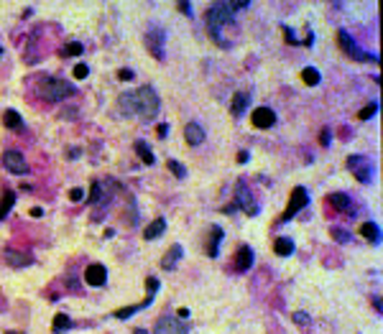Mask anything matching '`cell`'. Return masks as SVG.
Instances as JSON below:
<instances>
[{"label":"cell","mask_w":383,"mask_h":334,"mask_svg":"<svg viewBox=\"0 0 383 334\" xmlns=\"http://www.w3.org/2000/svg\"><path fill=\"white\" fill-rule=\"evenodd\" d=\"M120 107L123 110H128V112H138L141 117H156V112H159V97H156V92H153L151 87H141V90H136V92H131V95H123L120 97Z\"/></svg>","instance_id":"cell-1"},{"label":"cell","mask_w":383,"mask_h":334,"mask_svg":"<svg viewBox=\"0 0 383 334\" xmlns=\"http://www.w3.org/2000/svg\"><path fill=\"white\" fill-rule=\"evenodd\" d=\"M233 18H235V13H233V8H230V3L210 6V11H207V31H210V36L217 41V44H220V33L227 26H235Z\"/></svg>","instance_id":"cell-2"},{"label":"cell","mask_w":383,"mask_h":334,"mask_svg":"<svg viewBox=\"0 0 383 334\" xmlns=\"http://www.w3.org/2000/svg\"><path fill=\"white\" fill-rule=\"evenodd\" d=\"M41 95H44L49 102H59V100H67L69 95H74V87L69 85L67 79L49 77V79L41 82Z\"/></svg>","instance_id":"cell-3"},{"label":"cell","mask_w":383,"mask_h":334,"mask_svg":"<svg viewBox=\"0 0 383 334\" xmlns=\"http://www.w3.org/2000/svg\"><path fill=\"white\" fill-rule=\"evenodd\" d=\"M337 44H340V49H342L345 54L353 56V59H358V61H378L375 54H363V49L350 38L348 31H340V33H337Z\"/></svg>","instance_id":"cell-4"},{"label":"cell","mask_w":383,"mask_h":334,"mask_svg":"<svg viewBox=\"0 0 383 334\" xmlns=\"http://www.w3.org/2000/svg\"><path fill=\"white\" fill-rule=\"evenodd\" d=\"M348 169L355 174V179L360 184H370V179H373V161L368 156H350L348 158Z\"/></svg>","instance_id":"cell-5"},{"label":"cell","mask_w":383,"mask_h":334,"mask_svg":"<svg viewBox=\"0 0 383 334\" xmlns=\"http://www.w3.org/2000/svg\"><path fill=\"white\" fill-rule=\"evenodd\" d=\"M153 334H189V324L181 321L179 316H161L156 321V329H153Z\"/></svg>","instance_id":"cell-6"},{"label":"cell","mask_w":383,"mask_h":334,"mask_svg":"<svg viewBox=\"0 0 383 334\" xmlns=\"http://www.w3.org/2000/svg\"><path fill=\"white\" fill-rule=\"evenodd\" d=\"M309 204V194H306V189L304 186H294L291 189V199H289V207H286V212L281 215V222H286V220H291L299 210H304V207Z\"/></svg>","instance_id":"cell-7"},{"label":"cell","mask_w":383,"mask_h":334,"mask_svg":"<svg viewBox=\"0 0 383 334\" xmlns=\"http://www.w3.org/2000/svg\"><path fill=\"white\" fill-rule=\"evenodd\" d=\"M164 44H166V31L159 28V26L148 28V33H146V46H148V51L156 56L159 61L164 59Z\"/></svg>","instance_id":"cell-8"},{"label":"cell","mask_w":383,"mask_h":334,"mask_svg":"<svg viewBox=\"0 0 383 334\" xmlns=\"http://www.w3.org/2000/svg\"><path fill=\"white\" fill-rule=\"evenodd\" d=\"M3 163H6V169L11 174H26L28 171V166H26V158L21 151H6L3 153Z\"/></svg>","instance_id":"cell-9"},{"label":"cell","mask_w":383,"mask_h":334,"mask_svg":"<svg viewBox=\"0 0 383 334\" xmlns=\"http://www.w3.org/2000/svg\"><path fill=\"white\" fill-rule=\"evenodd\" d=\"M250 122L256 125V128H271V125L276 122V112L271 110V107H256L253 112H250Z\"/></svg>","instance_id":"cell-10"},{"label":"cell","mask_w":383,"mask_h":334,"mask_svg":"<svg viewBox=\"0 0 383 334\" xmlns=\"http://www.w3.org/2000/svg\"><path fill=\"white\" fill-rule=\"evenodd\" d=\"M85 281H87V286H105V281H107V268H105V265H100V263L87 265V271H85Z\"/></svg>","instance_id":"cell-11"},{"label":"cell","mask_w":383,"mask_h":334,"mask_svg":"<svg viewBox=\"0 0 383 334\" xmlns=\"http://www.w3.org/2000/svg\"><path fill=\"white\" fill-rule=\"evenodd\" d=\"M250 265H253V250L248 245H240L235 253V271L243 273V271H250Z\"/></svg>","instance_id":"cell-12"},{"label":"cell","mask_w":383,"mask_h":334,"mask_svg":"<svg viewBox=\"0 0 383 334\" xmlns=\"http://www.w3.org/2000/svg\"><path fill=\"white\" fill-rule=\"evenodd\" d=\"M184 138L189 146H202L205 143V130H202V125L200 122H189L186 128H184Z\"/></svg>","instance_id":"cell-13"},{"label":"cell","mask_w":383,"mask_h":334,"mask_svg":"<svg viewBox=\"0 0 383 334\" xmlns=\"http://www.w3.org/2000/svg\"><path fill=\"white\" fill-rule=\"evenodd\" d=\"M248 105H250V92H235L233 102H230V112H233L235 117H240L248 110Z\"/></svg>","instance_id":"cell-14"},{"label":"cell","mask_w":383,"mask_h":334,"mask_svg":"<svg viewBox=\"0 0 383 334\" xmlns=\"http://www.w3.org/2000/svg\"><path fill=\"white\" fill-rule=\"evenodd\" d=\"M238 204L243 207V210H245L250 217H256V215H258V204H256L253 199H248V194H245V181H240V184H238Z\"/></svg>","instance_id":"cell-15"},{"label":"cell","mask_w":383,"mask_h":334,"mask_svg":"<svg viewBox=\"0 0 383 334\" xmlns=\"http://www.w3.org/2000/svg\"><path fill=\"white\" fill-rule=\"evenodd\" d=\"M6 263L13 268H26V265H31V255L21 253V250H6Z\"/></svg>","instance_id":"cell-16"},{"label":"cell","mask_w":383,"mask_h":334,"mask_svg":"<svg viewBox=\"0 0 383 334\" xmlns=\"http://www.w3.org/2000/svg\"><path fill=\"white\" fill-rule=\"evenodd\" d=\"M164 230H166V220L159 217V220H153V222L143 230V237H146V240H156V237L164 235Z\"/></svg>","instance_id":"cell-17"},{"label":"cell","mask_w":383,"mask_h":334,"mask_svg":"<svg viewBox=\"0 0 383 334\" xmlns=\"http://www.w3.org/2000/svg\"><path fill=\"white\" fill-rule=\"evenodd\" d=\"M181 253H184V250H181V245H174L171 250H169V253H166V258L161 260V268H166V271H171L176 263H179V258H181Z\"/></svg>","instance_id":"cell-18"},{"label":"cell","mask_w":383,"mask_h":334,"mask_svg":"<svg viewBox=\"0 0 383 334\" xmlns=\"http://www.w3.org/2000/svg\"><path fill=\"white\" fill-rule=\"evenodd\" d=\"M330 202H332L335 210H340V212H348V210H350V196H348V194H342V191L330 194Z\"/></svg>","instance_id":"cell-19"},{"label":"cell","mask_w":383,"mask_h":334,"mask_svg":"<svg viewBox=\"0 0 383 334\" xmlns=\"http://www.w3.org/2000/svg\"><path fill=\"white\" fill-rule=\"evenodd\" d=\"M153 301V296H146V301H141V304H136V306H125V309H118L115 311V319H128L131 314H136V311H141L143 306H148Z\"/></svg>","instance_id":"cell-20"},{"label":"cell","mask_w":383,"mask_h":334,"mask_svg":"<svg viewBox=\"0 0 383 334\" xmlns=\"http://www.w3.org/2000/svg\"><path fill=\"white\" fill-rule=\"evenodd\" d=\"M274 250H276V255H291L294 253V242L289 240V237H276V242H274Z\"/></svg>","instance_id":"cell-21"},{"label":"cell","mask_w":383,"mask_h":334,"mask_svg":"<svg viewBox=\"0 0 383 334\" xmlns=\"http://www.w3.org/2000/svg\"><path fill=\"white\" fill-rule=\"evenodd\" d=\"M360 235H363L365 240H373V242L380 240V230H378L375 222H363V225H360Z\"/></svg>","instance_id":"cell-22"},{"label":"cell","mask_w":383,"mask_h":334,"mask_svg":"<svg viewBox=\"0 0 383 334\" xmlns=\"http://www.w3.org/2000/svg\"><path fill=\"white\" fill-rule=\"evenodd\" d=\"M3 125H6V128L18 130L21 125H23V120H21V115H18L16 110H6V115H3Z\"/></svg>","instance_id":"cell-23"},{"label":"cell","mask_w":383,"mask_h":334,"mask_svg":"<svg viewBox=\"0 0 383 334\" xmlns=\"http://www.w3.org/2000/svg\"><path fill=\"white\" fill-rule=\"evenodd\" d=\"M13 204H16V194H13V191H6L3 199H0V220H3V217L13 210Z\"/></svg>","instance_id":"cell-24"},{"label":"cell","mask_w":383,"mask_h":334,"mask_svg":"<svg viewBox=\"0 0 383 334\" xmlns=\"http://www.w3.org/2000/svg\"><path fill=\"white\" fill-rule=\"evenodd\" d=\"M136 151H138V156H141V161L143 163H153V161H156V158H153V153H151V148H148V143L146 141H136Z\"/></svg>","instance_id":"cell-25"},{"label":"cell","mask_w":383,"mask_h":334,"mask_svg":"<svg viewBox=\"0 0 383 334\" xmlns=\"http://www.w3.org/2000/svg\"><path fill=\"white\" fill-rule=\"evenodd\" d=\"M69 326H72V319H69L67 314H56V316H54V324H51V331L59 334V331H67Z\"/></svg>","instance_id":"cell-26"},{"label":"cell","mask_w":383,"mask_h":334,"mask_svg":"<svg viewBox=\"0 0 383 334\" xmlns=\"http://www.w3.org/2000/svg\"><path fill=\"white\" fill-rule=\"evenodd\" d=\"M220 242H222V227H212V242H210V258H217V250H220Z\"/></svg>","instance_id":"cell-27"},{"label":"cell","mask_w":383,"mask_h":334,"mask_svg":"<svg viewBox=\"0 0 383 334\" xmlns=\"http://www.w3.org/2000/svg\"><path fill=\"white\" fill-rule=\"evenodd\" d=\"M301 79H304V85L314 87V85H320V72H317L314 66H306V69L301 72Z\"/></svg>","instance_id":"cell-28"},{"label":"cell","mask_w":383,"mask_h":334,"mask_svg":"<svg viewBox=\"0 0 383 334\" xmlns=\"http://www.w3.org/2000/svg\"><path fill=\"white\" fill-rule=\"evenodd\" d=\"M166 166H169V171H171V174H174L176 179H184V176H186V169H184V166H181L179 161L169 158V163H166Z\"/></svg>","instance_id":"cell-29"},{"label":"cell","mask_w":383,"mask_h":334,"mask_svg":"<svg viewBox=\"0 0 383 334\" xmlns=\"http://www.w3.org/2000/svg\"><path fill=\"white\" fill-rule=\"evenodd\" d=\"M375 112H378V102H370V105H365V107L360 110V115H358V117H360V120H370Z\"/></svg>","instance_id":"cell-30"},{"label":"cell","mask_w":383,"mask_h":334,"mask_svg":"<svg viewBox=\"0 0 383 334\" xmlns=\"http://www.w3.org/2000/svg\"><path fill=\"white\" fill-rule=\"evenodd\" d=\"M64 54H67V56H80V54H82V44H80V41H72V44H67Z\"/></svg>","instance_id":"cell-31"},{"label":"cell","mask_w":383,"mask_h":334,"mask_svg":"<svg viewBox=\"0 0 383 334\" xmlns=\"http://www.w3.org/2000/svg\"><path fill=\"white\" fill-rule=\"evenodd\" d=\"M100 199V181H92V186H90V196H87V202L90 204H95Z\"/></svg>","instance_id":"cell-32"},{"label":"cell","mask_w":383,"mask_h":334,"mask_svg":"<svg viewBox=\"0 0 383 334\" xmlns=\"http://www.w3.org/2000/svg\"><path fill=\"white\" fill-rule=\"evenodd\" d=\"M87 74H90L87 64H77V66H74V77H77V79H85Z\"/></svg>","instance_id":"cell-33"},{"label":"cell","mask_w":383,"mask_h":334,"mask_svg":"<svg viewBox=\"0 0 383 334\" xmlns=\"http://www.w3.org/2000/svg\"><path fill=\"white\" fill-rule=\"evenodd\" d=\"M230 8H233V13H235V11H243V8H250V0H233Z\"/></svg>","instance_id":"cell-34"},{"label":"cell","mask_w":383,"mask_h":334,"mask_svg":"<svg viewBox=\"0 0 383 334\" xmlns=\"http://www.w3.org/2000/svg\"><path fill=\"white\" fill-rule=\"evenodd\" d=\"M332 237H335L337 242H348V240H350V232H345V230H332Z\"/></svg>","instance_id":"cell-35"},{"label":"cell","mask_w":383,"mask_h":334,"mask_svg":"<svg viewBox=\"0 0 383 334\" xmlns=\"http://www.w3.org/2000/svg\"><path fill=\"white\" fill-rule=\"evenodd\" d=\"M291 316H294V321H296V324H301V326H306V324H309V316H306L304 311H294Z\"/></svg>","instance_id":"cell-36"},{"label":"cell","mask_w":383,"mask_h":334,"mask_svg":"<svg viewBox=\"0 0 383 334\" xmlns=\"http://www.w3.org/2000/svg\"><path fill=\"white\" fill-rule=\"evenodd\" d=\"M146 288H148V296H153V294H156V288H159V281H156V278H148V281H146Z\"/></svg>","instance_id":"cell-37"},{"label":"cell","mask_w":383,"mask_h":334,"mask_svg":"<svg viewBox=\"0 0 383 334\" xmlns=\"http://www.w3.org/2000/svg\"><path fill=\"white\" fill-rule=\"evenodd\" d=\"M82 196H85V191H82V189H72V191H69V199H72V202H80Z\"/></svg>","instance_id":"cell-38"},{"label":"cell","mask_w":383,"mask_h":334,"mask_svg":"<svg viewBox=\"0 0 383 334\" xmlns=\"http://www.w3.org/2000/svg\"><path fill=\"white\" fill-rule=\"evenodd\" d=\"M118 79H123V82H131V79H133V72H131V69H120V72H118Z\"/></svg>","instance_id":"cell-39"},{"label":"cell","mask_w":383,"mask_h":334,"mask_svg":"<svg viewBox=\"0 0 383 334\" xmlns=\"http://www.w3.org/2000/svg\"><path fill=\"white\" fill-rule=\"evenodd\" d=\"M320 143H322V146H325V148H327V146H330V130H327V128H325V130H322V133H320Z\"/></svg>","instance_id":"cell-40"},{"label":"cell","mask_w":383,"mask_h":334,"mask_svg":"<svg viewBox=\"0 0 383 334\" xmlns=\"http://www.w3.org/2000/svg\"><path fill=\"white\" fill-rule=\"evenodd\" d=\"M156 133H159V138H166V136H169V125H166V122H161L159 128H156Z\"/></svg>","instance_id":"cell-41"},{"label":"cell","mask_w":383,"mask_h":334,"mask_svg":"<svg viewBox=\"0 0 383 334\" xmlns=\"http://www.w3.org/2000/svg\"><path fill=\"white\" fill-rule=\"evenodd\" d=\"M179 11H181L184 16H191V3H179Z\"/></svg>","instance_id":"cell-42"},{"label":"cell","mask_w":383,"mask_h":334,"mask_svg":"<svg viewBox=\"0 0 383 334\" xmlns=\"http://www.w3.org/2000/svg\"><path fill=\"white\" fill-rule=\"evenodd\" d=\"M373 306H375V311H378V314L383 311V304H380V296H373Z\"/></svg>","instance_id":"cell-43"},{"label":"cell","mask_w":383,"mask_h":334,"mask_svg":"<svg viewBox=\"0 0 383 334\" xmlns=\"http://www.w3.org/2000/svg\"><path fill=\"white\" fill-rule=\"evenodd\" d=\"M41 215H44V210H41V207H33V210H31V217H36V220L41 217Z\"/></svg>","instance_id":"cell-44"},{"label":"cell","mask_w":383,"mask_h":334,"mask_svg":"<svg viewBox=\"0 0 383 334\" xmlns=\"http://www.w3.org/2000/svg\"><path fill=\"white\" fill-rule=\"evenodd\" d=\"M179 319L186 321V319H189V309H179Z\"/></svg>","instance_id":"cell-45"},{"label":"cell","mask_w":383,"mask_h":334,"mask_svg":"<svg viewBox=\"0 0 383 334\" xmlns=\"http://www.w3.org/2000/svg\"><path fill=\"white\" fill-rule=\"evenodd\" d=\"M245 161H248V153L240 151V153H238V163H245Z\"/></svg>","instance_id":"cell-46"},{"label":"cell","mask_w":383,"mask_h":334,"mask_svg":"<svg viewBox=\"0 0 383 334\" xmlns=\"http://www.w3.org/2000/svg\"><path fill=\"white\" fill-rule=\"evenodd\" d=\"M136 334H148V331H143V329H136Z\"/></svg>","instance_id":"cell-47"},{"label":"cell","mask_w":383,"mask_h":334,"mask_svg":"<svg viewBox=\"0 0 383 334\" xmlns=\"http://www.w3.org/2000/svg\"><path fill=\"white\" fill-rule=\"evenodd\" d=\"M6 334H18V331H6Z\"/></svg>","instance_id":"cell-48"}]
</instances>
